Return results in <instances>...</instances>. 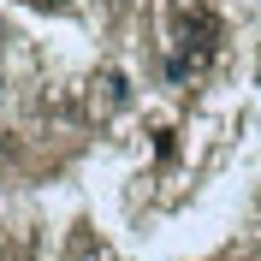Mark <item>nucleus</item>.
Instances as JSON below:
<instances>
[{"label":"nucleus","instance_id":"nucleus-1","mask_svg":"<svg viewBox=\"0 0 261 261\" xmlns=\"http://www.w3.org/2000/svg\"><path fill=\"white\" fill-rule=\"evenodd\" d=\"M220 18L202 6V0H172V54H166V71L172 77H202L220 54Z\"/></svg>","mask_w":261,"mask_h":261},{"label":"nucleus","instance_id":"nucleus-2","mask_svg":"<svg viewBox=\"0 0 261 261\" xmlns=\"http://www.w3.org/2000/svg\"><path fill=\"white\" fill-rule=\"evenodd\" d=\"M95 89H101V101H95L101 113H119V107H125V71H107Z\"/></svg>","mask_w":261,"mask_h":261},{"label":"nucleus","instance_id":"nucleus-3","mask_svg":"<svg viewBox=\"0 0 261 261\" xmlns=\"http://www.w3.org/2000/svg\"><path fill=\"white\" fill-rule=\"evenodd\" d=\"M12 161V137H6V130H0V166Z\"/></svg>","mask_w":261,"mask_h":261},{"label":"nucleus","instance_id":"nucleus-4","mask_svg":"<svg viewBox=\"0 0 261 261\" xmlns=\"http://www.w3.org/2000/svg\"><path fill=\"white\" fill-rule=\"evenodd\" d=\"M244 261H261V249H249V255H244Z\"/></svg>","mask_w":261,"mask_h":261},{"label":"nucleus","instance_id":"nucleus-5","mask_svg":"<svg viewBox=\"0 0 261 261\" xmlns=\"http://www.w3.org/2000/svg\"><path fill=\"white\" fill-rule=\"evenodd\" d=\"M42 6H65V0H42Z\"/></svg>","mask_w":261,"mask_h":261}]
</instances>
